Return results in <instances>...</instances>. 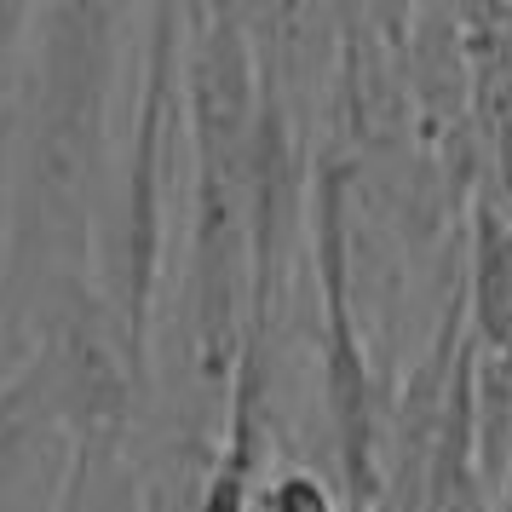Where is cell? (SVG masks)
Instances as JSON below:
<instances>
[{"instance_id": "8", "label": "cell", "mask_w": 512, "mask_h": 512, "mask_svg": "<svg viewBox=\"0 0 512 512\" xmlns=\"http://www.w3.org/2000/svg\"><path fill=\"white\" fill-rule=\"evenodd\" d=\"M6 300H12V104L0 116V380H6Z\"/></svg>"}, {"instance_id": "7", "label": "cell", "mask_w": 512, "mask_h": 512, "mask_svg": "<svg viewBox=\"0 0 512 512\" xmlns=\"http://www.w3.org/2000/svg\"><path fill=\"white\" fill-rule=\"evenodd\" d=\"M265 512H346V495L334 484H323L317 472L288 466V472H277L271 489H265Z\"/></svg>"}, {"instance_id": "5", "label": "cell", "mask_w": 512, "mask_h": 512, "mask_svg": "<svg viewBox=\"0 0 512 512\" xmlns=\"http://www.w3.org/2000/svg\"><path fill=\"white\" fill-rule=\"evenodd\" d=\"M466 340L484 369H512V213L495 196H466Z\"/></svg>"}, {"instance_id": "6", "label": "cell", "mask_w": 512, "mask_h": 512, "mask_svg": "<svg viewBox=\"0 0 512 512\" xmlns=\"http://www.w3.org/2000/svg\"><path fill=\"white\" fill-rule=\"evenodd\" d=\"M52 512H144V449L116 461L70 466V484Z\"/></svg>"}, {"instance_id": "2", "label": "cell", "mask_w": 512, "mask_h": 512, "mask_svg": "<svg viewBox=\"0 0 512 512\" xmlns=\"http://www.w3.org/2000/svg\"><path fill=\"white\" fill-rule=\"evenodd\" d=\"M190 173V121H185V6L139 12V47L127 70V110H121L110 196L98 219L93 282L133 334V346L156 363V334L167 311V271L185 236Z\"/></svg>"}, {"instance_id": "3", "label": "cell", "mask_w": 512, "mask_h": 512, "mask_svg": "<svg viewBox=\"0 0 512 512\" xmlns=\"http://www.w3.org/2000/svg\"><path fill=\"white\" fill-rule=\"evenodd\" d=\"M357 162L340 150L317 156L311 179V282H317V369H323V415L328 455H334V489L346 495V512H380L386 489V432H392V397L374 374L363 311H357Z\"/></svg>"}, {"instance_id": "1", "label": "cell", "mask_w": 512, "mask_h": 512, "mask_svg": "<svg viewBox=\"0 0 512 512\" xmlns=\"http://www.w3.org/2000/svg\"><path fill=\"white\" fill-rule=\"evenodd\" d=\"M139 12L104 0L35 6L12 87V300L6 374L70 282L93 277Z\"/></svg>"}, {"instance_id": "4", "label": "cell", "mask_w": 512, "mask_h": 512, "mask_svg": "<svg viewBox=\"0 0 512 512\" xmlns=\"http://www.w3.org/2000/svg\"><path fill=\"white\" fill-rule=\"evenodd\" d=\"M70 484V438L35 357L0 380V512H52Z\"/></svg>"}]
</instances>
